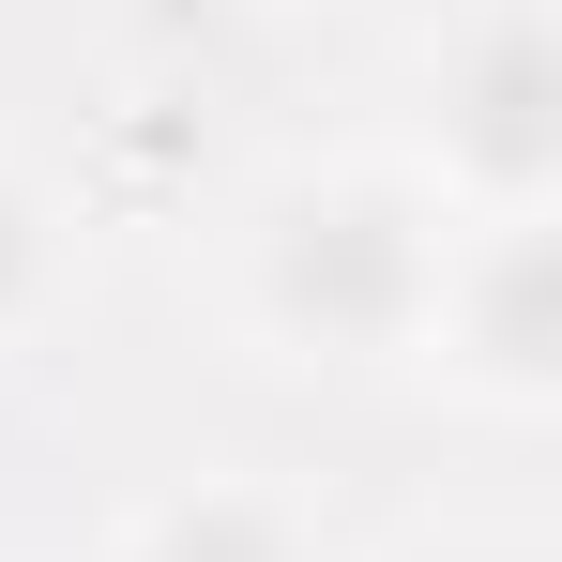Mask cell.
<instances>
[{
	"mask_svg": "<svg viewBox=\"0 0 562 562\" xmlns=\"http://www.w3.org/2000/svg\"><path fill=\"white\" fill-rule=\"evenodd\" d=\"M61 274H77L61 198H46V168H31V153H0V350H15V335H46Z\"/></svg>",
	"mask_w": 562,
	"mask_h": 562,
	"instance_id": "5",
	"label": "cell"
},
{
	"mask_svg": "<svg viewBox=\"0 0 562 562\" xmlns=\"http://www.w3.org/2000/svg\"><path fill=\"white\" fill-rule=\"evenodd\" d=\"M441 213H562V15L457 0L426 31V153H395Z\"/></svg>",
	"mask_w": 562,
	"mask_h": 562,
	"instance_id": "2",
	"label": "cell"
},
{
	"mask_svg": "<svg viewBox=\"0 0 562 562\" xmlns=\"http://www.w3.org/2000/svg\"><path fill=\"white\" fill-rule=\"evenodd\" d=\"M395 562H548V548H517V532H426V548H395Z\"/></svg>",
	"mask_w": 562,
	"mask_h": 562,
	"instance_id": "6",
	"label": "cell"
},
{
	"mask_svg": "<svg viewBox=\"0 0 562 562\" xmlns=\"http://www.w3.org/2000/svg\"><path fill=\"white\" fill-rule=\"evenodd\" d=\"M122 562H319V532H304V502H274V486H183V502L137 517Z\"/></svg>",
	"mask_w": 562,
	"mask_h": 562,
	"instance_id": "4",
	"label": "cell"
},
{
	"mask_svg": "<svg viewBox=\"0 0 562 562\" xmlns=\"http://www.w3.org/2000/svg\"><path fill=\"white\" fill-rule=\"evenodd\" d=\"M441 244H457V213L411 183L395 153H319V168H274V183L228 213V319H244V350L319 366V380L411 366V350H426Z\"/></svg>",
	"mask_w": 562,
	"mask_h": 562,
	"instance_id": "1",
	"label": "cell"
},
{
	"mask_svg": "<svg viewBox=\"0 0 562 562\" xmlns=\"http://www.w3.org/2000/svg\"><path fill=\"white\" fill-rule=\"evenodd\" d=\"M426 366L502 426L562 411V213H457L426 289Z\"/></svg>",
	"mask_w": 562,
	"mask_h": 562,
	"instance_id": "3",
	"label": "cell"
}]
</instances>
